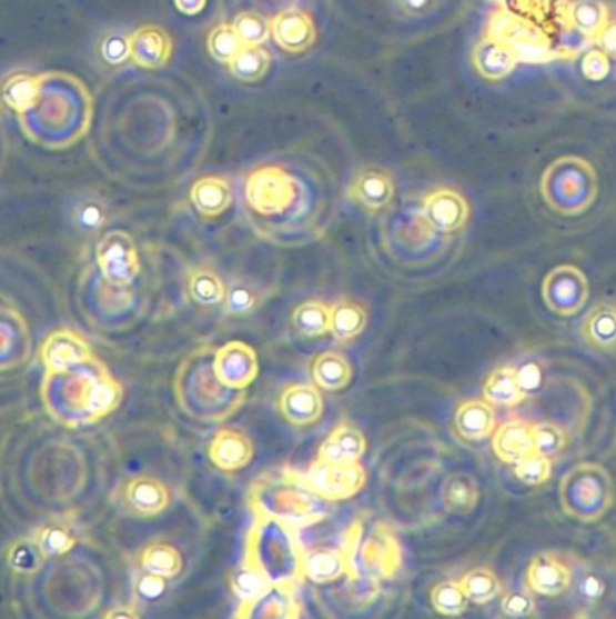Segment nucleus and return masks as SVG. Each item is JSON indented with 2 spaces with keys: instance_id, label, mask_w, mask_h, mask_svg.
<instances>
[{
  "instance_id": "obj_1",
  "label": "nucleus",
  "mask_w": 616,
  "mask_h": 619,
  "mask_svg": "<svg viewBox=\"0 0 616 619\" xmlns=\"http://www.w3.org/2000/svg\"><path fill=\"white\" fill-rule=\"evenodd\" d=\"M46 411L62 426H91L122 403V383L99 358H89L62 371H46L40 386Z\"/></svg>"
},
{
  "instance_id": "obj_2",
  "label": "nucleus",
  "mask_w": 616,
  "mask_h": 619,
  "mask_svg": "<svg viewBox=\"0 0 616 619\" xmlns=\"http://www.w3.org/2000/svg\"><path fill=\"white\" fill-rule=\"evenodd\" d=\"M214 351L203 346L191 352L174 375V397L189 417L205 423H222L245 403V389L225 386L214 369Z\"/></svg>"
},
{
  "instance_id": "obj_3",
  "label": "nucleus",
  "mask_w": 616,
  "mask_h": 619,
  "mask_svg": "<svg viewBox=\"0 0 616 619\" xmlns=\"http://www.w3.org/2000/svg\"><path fill=\"white\" fill-rule=\"evenodd\" d=\"M249 501L256 516L282 521L292 529L316 526L331 515V501L323 500L289 467L263 472L251 486Z\"/></svg>"
},
{
  "instance_id": "obj_4",
  "label": "nucleus",
  "mask_w": 616,
  "mask_h": 619,
  "mask_svg": "<svg viewBox=\"0 0 616 619\" xmlns=\"http://www.w3.org/2000/svg\"><path fill=\"white\" fill-rule=\"evenodd\" d=\"M296 532L282 521L256 516L246 535L243 560L254 565L271 583H300L305 550Z\"/></svg>"
},
{
  "instance_id": "obj_5",
  "label": "nucleus",
  "mask_w": 616,
  "mask_h": 619,
  "mask_svg": "<svg viewBox=\"0 0 616 619\" xmlns=\"http://www.w3.org/2000/svg\"><path fill=\"white\" fill-rule=\"evenodd\" d=\"M541 193L547 208L555 213L564 217L586 213L597 200V171L587 160L567 154L544 171Z\"/></svg>"
},
{
  "instance_id": "obj_6",
  "label": "nucleus",
  "mask_w": 616,
  "mask_h": 619,
  "mask_svg": "<svg viewBox=\"0 0 616 619\" xmlns=\"http://www.w3.org/2000/svg\"><path fill=\"white\" fill-rule=\"evenodd\" d=\"M558 500L564 515L573 520L597 523L609 512L615 501L612 476L598 463H578L561 480Z\"/></svg>"
},
{
  "instance_id": "obj_7",
  "label": "nucleus",
  "mask_w": 616,
  "mask_h": 619,
  "mask_svg": "<svg viewBox=\"0 0 616 619\" xmlns=\"http://www.w3.org/2000/svg\"><path fill=\"white\" fill-rule=\"evenodd\" d=\"M486 37L506 46L517 62L541 64V62H549L557 57L546 33L538 30L532 20L515 16L504 8L489 17Z\"/></svg>"
},
{
  "instance_id": "obj_8",
  "label": "nucleus",
  "mask_w": 616,
  "mask_h": 619,
  "mask_svg": "<svg viewBox=\"0 0 616 619\" xmlns=\"http://www.w3.org/2000/svg\"><path fill=\"white\" fill-rule=\"evenodd\" d=\"M401 546L385 523H375L368 532H361L355 543L352 567L354 575L368 580H392L401 569Z\"/></svg>"
},
{
  "instance_id": "obj_9",
  "label": "nucleus",
  "mask_w": 616,
  "mask_h": 619,
  "mask_svg": "<svg viewBox=\"0 0 616 619\" xmlns=\"http://www.w3.org/2000/svg\"><path fill=\"white\" fill-rule=\"evenodd\" d=\"M296 197V180L277 166L256 169L246 180V203L263 217H280L291 211Z\"/></svg>"
},
{
  "instance_id": "obj_10",
  "label": "nucleus",
  "mask_w": 616,
  "mask_h": 619,
  "mask_svg": "<svg viewBox=\"0 0 616 619\" xmlns=\"http://www.w3.org/2000/svg\"><path fill=\"white\" fill-rule=\"evenodd\" d=\"M94 257L100 274L114 288H131L142 271L133 237L120 229H113L100 238Z\"/></svg>"
},
{
  "instance_id": "obj_11",
  "label": "nucleus",
  "mask_w": 616,
  "mask_h": 619,
  "mask_svg": "<svg viewBox=\"0 0 616 619\" xmlns=\"http://www.w3.org/2000/svg\"><path fill=\"white\" fill-rule=\"evenodd\" d=\"M301 475L312 491L331 503L351 500L363 491L366 483L365 467L361 466L360 461L332 463L316 458L309 467V471Z\"/></svg>"
},
{
  "instance_id": "obj_12",
  "label": "nucleus",
  "mask_w": 616,
  "mask_h": 619,
  "mask_svg": "<svg viewBox=\"0 0 616 619\" xmlns=\"http://www.w3.org/2000/svg\"><path fill=\"white\" fill-rule=\"evenodd\" d=\"M543 300L557 317H575L589 300V282L577 266H558L544 277Z\"/></svg>"
},
{
  "instance_id": "obj_13",
  "label": "nucleus",
  "mask_w": 616,
  "mask_h": 619,
  "mask_svg": "<svg viewBox=\"0 0 616 619\" xmlns=\"http://www.w3.org/2000/svg\"><path fill=\"white\" fill-rule=\"evenodd\" d=\"M363 526L357 521L346 532L345 540L341 547H314L303 552V578L312 583L325 585L340 580L343 576L354 575L352 556H354L355 543L360 540Z\"/></svg>"
},
{
  "instance_id": "obj_14",
  "label": "nucleus",
  "mask_w": 616,
  "mask_h": 619,
  "mask_svg": "<svg viewBox=\"0 0 616 619\" xmlns=\"http://www.w3.org/2000/svg\"><path fill=\"white\" fill-rule=\"evenodd\" d=\"M573 576L575 569L566 560V556L557 550H546L533 556L524 576V585L532 590L533 595L555 598L564 595L572 587Z\"/></svg>"
},
{
  "instance_id": "obj_15",
  "label": "nucleus",
  "mask_w": 616,
  "mask_h": 619,
  "mask_svg": "<svg viewBox=\"0 0 616 619\" xmlns=\"http://www.w3.org/2000/svg\"><path fill=\"white\" fill-rule=\"evenodd\" d=\"M421 217L437 234H454L469 220V203L455 189L440 188L426 194Z\"/></svg>"
},
{
  "instance_id": "obj_16",
  "label": "nucleus",
  "mask_w": 616,
  "mask_h": 619,
  "mask_svg": "<svg viewBox=\"0 0 616 619\" xmlns=\"http://www.w3.org/2000/svg\"><path fill=\"white\" fill-rule=\"evenodd\" d=\"M214 369L225 386L245 389L256 380L257 355L249 343L232 340L214 351Z\"/></svg>"
},
{
  "instance_id": "obj_17",
  "label": "nucleus",
  "mask_w": 616,
  "mask_h": 619,
  "mask_svg": "<svg viewBox=\"0 0 616 619\" xmlns=\"http://www.w3.org/2000/svg\"><path fill=\"white\" fill-rule=\"evenodd\" d=\"M122 503L133 516L154 518L171 506V491L156 476H134L122 487Z\"/></svg>"
},
{
  "instance_id": "obj_18",
  "label": "nucleus",
  "mask_w": 616,
  "mask_h": 619,
  "mask_svg": "<svg viewBox=\"0 0 616 619\" xmlns=\"http://www.w3.org/2000/svg\"><path fill=\"white\" fill-rule=\"evenodd\" d=\"M93 358V349L80 332L73 329H57L44 338L40 346V362L46 371H62Z\"/></svg>"
},
{
  "instance_id": "obj_19",
  "label": "nucleus",
  "mask_w": 616,
  "mask_h": 619,
  "mask_svg": "<svg viewBox=\"0 0 616 619\" xmlns=\"http://www.w3.org/2000/svg\"><path fill=\"white\" fill-rule=\"evenodd\" d=\"M277 411L291 426H314L325 412V401L314 383H291L277 398Z\"/></svg>"
},
{
  "instance_id": "obj_20",
  "label": "nucleus",
  "mask_w": 616,
  "mask_h": 619,
  "mask_svg": "<svg viewBox=\"0 0 616 619\" xmlns=\"http://www.w3.org/2000/svg\"><path fill=\"white\" fill-rule=\"evenodd\" d=\"M30 331L16 309L0 308V371H10L28 362Z\"/></svg>"
},
{
  "instance_id": "obj_21",
  "label": "nucleus",
  "mask_w": 616,
  "mask_h": 619,
  "mask_svg": "<svg viewBox=\"0 0 616 619\" xmlns=\"http://www.w3.org/2000/svg\"><path fill=\"white\" fill-rule=\"evenodd\" d=\"M236 618L296 619L301 618L296 585L271 583L257 600L236 610Z\"/></svg>"
},
{
  "instance_id": "obj_22",
  "label": "nucleus",
  "mask_w": 616,
  "mask_h": 619,
  "mask_svg": "<svg viewBox=\"0 0 616 619\" xmlns=\"http://www.w3.org/2000/svg\"><path fill=\"white\" fill-rule=\"evenodd\" d=\"M254 441L240 429H220L209 446V458L222 471L245 469L254 460Z\"/></svg>"
},
{
  "instance_id": "obj_23",
  "label": "nucleus",
  "mask_w": 616,
  "mask_h": 619,
  "mask_svg": "<svg viewBox=\"0 0 616 619\" xmlns=\"http://www.w3.org/2000/svg\"><path fill=\"white\" fill-rule=\"evenodd\" d=\"M131 59L145 70H159L168 64L173 53V42L168 31L159 26H142L129 36Z\"/></svg>"
},
{
  "instance_id": "obj_24",
  "label": "nucleus",
  "mask_w": 616,
  "mask_h": 619,
  "mask_svg": "<svg viewBox=\"0 0 616 619\" xmlns=\"http://www.w3.org/2000/svg\"><path fill=\"white\" fill-rule=\"evenodd\" d=\"M366 447L365 432L351 421H341L321 443L317 458L332 463H354L365 456Z\"/></svg>"
},
{
  "instance_id": "obj_25",
  "label": "nucleus",
  "mask_w": 616,
  "mask_h": 619,
  "mask_svg": "<svg viewBox=\"0 0 616 619\" xmlns=\"http://www.w3.org/2000/svg\"><path fill=\"white\" fill-rule=\"evenodd\" d=\"M271 33L280 48L291 53H301L314 44L316 28L311 17L297 10H286L271 22Z\"/></svg>"
},
{
  "instance_id": "obj_26",
  "label": "nucleus",
  "mask_w": 616,
  "mask_h": 619,
  "mask_svg": "<svg viewBox=\"0 0 616 619\" xmlns=\"http://www.w3.org/2000/svg\"><path fill=\"white\" fill-rule=\"evenodd\" d=\"M455 432L463 441H483L492 437L497 427L495 407L486 400H466L457 407Z\"/></svg>"
},
{
  "instance_id": "obj_27",
  "label": "nucleus",
  "mask_w": 616,
  "mask_h": 619,
  "mask_svg": "<svg viewBox=\"0 0 616 619\" xmlns=\"http://www.w3.org/2000/svg\"><path fill=\"white\" fill-rule=\"evenodd\" d=\"M582 340L593 351H616V306L598 302L587 312L580 326Z\"/></svg>"
},
{
  "instance_id": "obj_28",
  "label": "nucleus",
  "mask_w": 616,
  "mask_h": 619,
  "mask_svg": "<svg viewBox=\"0 0 616 619\" xmlns=\"http://www.w3.org/2000/svg\"><path fill=\"white\" fill-rule=\"evenodd\" d=\"M394 180L383 169L366 168L355 174L351 183V197L370 211H380L394 200Z\"/></svg>"
},
{
  "instance_id": "obj_29",
  "label": "nucleus",
  "mask_w": 616,
  "mask_h": 619,
  "mask_svg": "<svg viewBox=\"0 0 616 619\" xmlns=\"http://www.w3.org/2000/svg\"><path fill=\"white\" fill-rule=\"evenodd\" d=\"M533 423L526 420H509L495 427L492 449L504 463H517L521 458L535 451L532 435Z\"/></svg>"
},
{
  "instance_id": "obj_30",
  "label": "nucleus",
  "mask_w": 616,
  "mask_h": 619,
  "mask_svg": "<svg viewBox=\"0 0 616 619\" xmlns=\"http://www.w3.org/2000/svg\"><path fill=\"white\" fill-rule=\"evenodd\" d=\"M40 91H42V74L26 73V71L8 74L0 86L2 102L20 117L36 108Z\"/></svg>"
},
{
  "instance_id": "obj_31",
  "label": "nucleus",
  "mask_w": 616,
  "mask_h": 619,
  "mask_svg": "<svg viewBox=\"0 0 616 619\" xmlns=\"http://www.w3.org/2000/svg\"><path fill=\"white\" fill-rule=\"evenodd\" d=\"M312 378L320 389L329 392L343 391L351 386L354 367L351 360L337 351H325L314 358Z\"/></svg>"
},
{
  "instance_id": "obj_32",
  "label": "nucleus",
  "mask_w": 616,
  "mask_h": 619,
  "mask_svg": "<svg viewBox=\"0 0 616 619\" xmlns=\"http://www.w3.org/2000/svg\"><path fill=\"white\" fill-rule=\"evenodd\" d=\"M609 11L612 8L602 0H573L564 8V20L573 31L595 42L609 19Z\"/></svg>"
},
{
  "instance_id": "obj_33",
  "label": "nucleus",
  "mask_w": 616,
  "mask_h": 619,
  "mask_svg": "<svg viewBox=\"0 0 616 619\" xmlns=\"http://www.w3.org/2000/svg\"><path fill=\"white\" fill-rule=\"evenodd\" d=\"M484 400L489 401L493 407H517L526 400V392L518 382L517 367L501 366L489 372L483 387Z\"/></svg>"
},
{
  "instance_id": "obj_34",
  "label": "nucleus",
  "mask_w": 616,
  "mask_h": 619,
  "mask_svg": "<svg viewBox=\"0 0 616 619\" xmlns=\"http://www.w3.org/2000/svg\"><path fill=\"white\" fill-rule=\"evenodd\" d=\"M191 202L203 217H220L231 208V183L222 177H203L191 189Z\"/></svg>"
},
{
  "instance_id": "obj_35",
  "label": "nucleus",
  "mask_w": 616,
  "mask_h": 619,
  "mask_svg": "<svg viewBox=\"0 0 616 619\" xmlns=\"http://www.w3.org/2000/svg\"><path fill=\"white\" fill-rule=\"evenodd\" d=\"M481 491L474 476L468 472H450L441 487V501L452 515H469L477 507Z\"/></svg>"
},
{
  "instance_id": "obj_36",
  "label": "nucleus",
  "mask_w": 616,
  "mask_h": 619,
  "mask_svg": "<svg viewBox=\"0 0 616 619\" xmlns=\"http://www.w3.org/2000/svg\"><path fill=\"white\" fill-rule=\"evenodd\" d=\"M368 326V311L351 298H341L331 306V335L340 343L354 342Z\"/></svg>"
},
{
  "instance_id": "obj_37",
  "label": "nucleus",
  "mask_w": 616,
  "mask_h": 619,
  "mask_svg": "<svg viewBox=\"0 0 616 619\" xmlns=\"http://www.w3.org/2000/svg\"><path fill=\"white\" fill-rule=\"evenodd\" d=\"M515 64H517L515 56L497 40L486 37L474 48L475 70L483 74L484 79H504L515 70Z\"/></svg>"
},
{
  "instance_id": "obj_38",
  "label": "nucleus",
  "mask_w": 616,
  "mask_h": 619,
  "mask_svg": "<svg viewBox=\"0 0 616 619\" xmlns=\"http://www.w3.org/2000/svg\"><path fill=\"white\" fill-rule=\"evenodd\" d=\"M31 540L36 541L40 552L48 560V558L68 555L77 546V532L70 520L53 518L46 521L44 526H40L31 536Z\"/></svg>"
},
{
  "instance_id": "obj_39",
  "label": "nucleus",
  "mask_w": 616,
  "mask_h": 619,
  "mask_svg": "<svg viewBox=\"0 0 616 619\" xmlns=\"http://www.w3.org/2000/svg\"><path fill=\"white\" fill-rule=\"evenodd\" d=\"M89 300H97L93 309L94 312H99L97 317L100 318L125 317L137 308V294L131 291V288H114L111 283L105 282L102 274L94 282Z\"/></svg>"
},
{
  "instance_id": "obj_40",
  "label": "nucleus",
  "mask_w": 616,
  "mask_h": 619,
  "mask_svg": "<svg viewBox=\"0 0 616 619\" xmlns=\"http://www.w3.org/2000/svg\"><path fill=\"white\" fill-rule=\"evenodd\" d=\"M291 326L306 338L323 337L331 332V306L323 300H305L292 311Z\"/></svg>"
},
{
  "instance_id": "obj_41",
  "label": "nucleus",
  "mask_w": 616,
  "mask_h": 619,
  "mask_svg": "<svg viewBox=\"0 0 616 619\" xmlns=\"http://www.w3.org/2000/svg\"><path fill=\"white\" fill-rule=\"evenodd\" d=\"M140 570L151 572V575L163 576L168 580L176 578L183 569L182 552L174 546L154 541L143 547L139 556Z\"/></svg>"
},
{
  "instance_id": "obj_42",
  "label": "nucleus",
  "mask_w": 616,
  "mask_h": 619,
  "mask_svg": "<svg viewBox=\"0 0 616 619\" xmlns=\"http://www.w3.org/2000/svg\"><path fill=\"white\" fill-rule=\"evenodd\" d=\"M228 286L222 277L209 268H193L188 277L189 298L202 308H214L223 303Z\"/></svg>"
},
{
  "instance_id": "obj_43",
  "label": "nucleus",
  "mask_w": 616,
  "mask_h": 619,
  "mask_svg": "<svg viewBox=\"0 0 616 619\" xmlns=\"http://www.w3.org/2000/svg\"><path fill=\"white\" fill-rule=\"evenodd\" d=\"M269 585L271 581L266 580L265 576L246 560L238 565L231 575V589L236 596L240 609L257 600L269 589Z\"/></svg>"
},
{
  "instance_id": "obj_44",
  "label": "nucleus",
  "mask_w": 616,
  "mask_h": 619,
  "mask_svg": "<svg viewBox=\"0 0 616 619\" xmlns=\"http://www.w3.org/2000/svg\"><path fill=\"white\" fill-rule=\"evenodd\" d=\"M458 583L468 596V600L475 605L489 603L497 596L503 595V583L488 567H475V569L468 570L458 580Z\"/></svg>"
},
{
  "instance_id": "obj_45",
  "label": "nucleus",
  "mask_w": 616,
  "mask_h": 619,
  "mask_svg": "<svg viewBox=\"0 0 616 619\" xmlns=\"http://www.w3.org/2000/svg\"><path fill=\"white\" fill-rule=\"evenodd\" d=\"M271 56L262 46H243L242 51L229 62L231 73L243 82H256L265 77Z\"/></svg>"
},
{
  "instance_id": "obj_46",
  "label": "nucleus",
  "mask_w": 616,
  "mask_h": 619,
  "mask_svg": "<svg viewBox=\"0 0 616 619\" xmlns=\"http://www.w3.org/2000/svg\"><path fill=\"white\" fill-rule=\"evenodd\" d=\"M430 601H432L435 612L443 616L463 615L469 603L463 587L454 580L441 581L440 585H435L430 595Z\"/></svg>"
},
{
  "instance_id": "obj_47",
  "label": "nucleus",
  "mask_w": 616,
  "mask_h": 619,
  "mask_svg": "<svg viewBox=\"0 0 616 619\" xmlns=\"http://www.w3.org/2000/svg\"><path fill=\"white\" fill-rule=\"evenodd\" d=\"M74 228L82 233H99L104 228L109 219V209L102 200L97 197H85L80 202L74 203L73 213Z\"/></svg>"
},
{
  "instance_id": "obj_48",
  "label": "nucleus",
  "mask_w": 616,
  "mask_h": 619,
  "mask_svg": "<svg viewBox=\"0 0 616 619\" xmlns=\"http://www.w3.org/2000/svg\"><path fill=\"white\" fill-rule=\"evenodd\" d=\"M6 560H8L10 569L16 575L30 576L39 572L46 558L40 552L36 541L31 540V538H24V540L11 543L10 549L6 552Z\"/></svg>"
},
{
  "instance_id": "obj_49",
  "label": "nucleus",
  "mask_w": 616,
  "mask_h": 619,
  "mask_svg": "<svg viewBox=\"0 0 616 619\" xmlns=\"http://www.w3.org/2000/svg\"><path fill=\"white\" fill-rule=\"evenodd\" d=\"M513 466H515L513 467V472L517 476V480L523 481L524 486H544L552 478V458L543 455V452H529V455L524 456Z\"/></svg>"
},
{
  "instance_id": "obj_50",
  "label": "nucleus",
  "mask_w": 616,
  "mask_h": 619,
  "mask_svg": "<svg viewBox=\"0 0 616 619\" xmlns=\"http://www.w3.org/2000/svg\"><path fill=\"white\" fill-rule=\"evenodd\" d=\"M243 46L242 37L238 36L236 28L231 24L216 26L208 40L212 59L223 64H229L242 51Z\"/></svg>"
},
{
  "instance_id": "obj_51",
  "label": "nucleus",
  "mask_w": 616,
  "mask_h": 619,
  "mask_svg": "<svg viewBox=\"0 0 616 619\" xmlns=\"http://www.w3.org/2000/svg\"><path fill=\"white\" fill-rule=\"evenodd\" d=\"M260 303V297L252 286L243 282H232L228 286L225 298H223V311L231 317H246L251 315Z\"/></svg>"
},
{
  "instance_id": "obj_52",
  "label": "nucleus",
  "mask_w": 616,
  "mask_h": 619,
  "mask_svg": "<svg viewBox=\"0 0 616 619\" xmlns=\"http://www.w3.org/2000/svg\"><path fill=\"white\" fill-rule=\"evenodd\" d=\"M533 446L535 451L543 452V455L553 456L561 455L567 447V435L563 427L543 421V423H535L532 427Z\"/></svg>"
},
{
  "instance_id": "obj_53",
  "label": "nucleus",
  "mask_w": 616,
  "mask_h": 619,
  "mask_svg": "<svg viewBox=\"0 0 616 619\" xmlns=\"http://www.w3.org/2000/svg\"><path fill=\"white\" fill-rule=\"evenodd\" d=\"M501 610L508 618H529L537 612V601L532 590L524 585L523 589H512L503 592Z\"/></svg>"
},
{
  "instance_id": "obj_54",
  "label": "nucleus",
  "mask_w": 616,
  "mask_h": 619,
  "mask_svg": "<svg viewBox=\"0 0 616 619\" xmlns=\"http://www.w3.org/2000/svg\"><path fill=\"white\" fill-rule=\"evenodd\" d=\"M238 36L242 37L245 46H262L271 36V24L257 13H242L234 20Z\"/></svg>"
},
{
  "instance_id": "obj_55",
  "label": "nucleus",
  "mask_w": 616,
  "mask_h": 619,
  "mask_svg": "<svg viewBox=\"0 0 616 619\" xmlns=\"http://www.w3.org/2000/svg\"><path fill=\"white\" fill-rule=\"evenodd\" d=\"M168 578L163 576L151 575L142 570L137 578H134V595L142 601H159L163 595L168 592Z\"/></svg>"
},
{
  "instance_id": "obj_56",
  "label": "nucleus",
  "mask_w": 616,
  "mask_h": 619,
  "mask_svg": "<svg viewBox=\"0 0 616 619\" xmlns=\"http://www.w3.org/2000/svg\"><path fill=\"white\" fill-rule=\"evenodd\" d=\"M100 51H102V59H104L108 64H123L125 60L131 59L129 36H123V33H111V36L105 37Z\"/></svg>"
},
{
  "instance_id": "obj_57",
  "label": "nucleus",
  "mask_w": 616,
  "mask_h": 619,
  "mask_svg": "<svg viewBox=\"0 0 616 619\" xmlns=\"http://www.w3.org/2000/svg\"><path fill=\"white\" fill-rule=\"evenodd\" d=\"M609 71H612V60L600 48H593L582 59V73L587 80L598 82V80L606 79Z\"/></svg>"
},
{
  "instance_id": "obj_58",
  "label": "nucleus",
  "mask_w": 616,
  "mask_h": 619,
  "mask_svg": "<svg viewBox=\"0 0 616 619\" xmlns=\"http://www.w3.org/2000/svg\"><path fill=\"white\" fill-rule=\"evenodd\" d=\"M595 42L609 57V60L616 62V6L609 11V19H607L606 26L602 28L600 36L597 37Z\"/></svg>"
},
{
  "instance_id": "obj_59",
  "label": "nucleus",
  "mask_w": 616,
  "mask_h": 619,
  "mask_svg": "<svg viewBox=\"0 0 616 619\" xmlns=\"http://www.w3.org/2000/svg\"><path fill=\"white\" fill-rule=\"evenodd\" d=\"M578 592H580L584 600L597 601L600 600L602 596L606 595V583L598 576L584 572L580 581H578Z\"/></svg>"
},
{
  "instance_id": "obj_60",
  "label": "nucleus",
  "mask_w": 616,
  "mask_h": 619,
  "mask_svg": "<svg viewBox=\"0 0 616 619\" xmlns=\"http://www.w3.org/2000/svg\"><path fill=\"white\" fill-rule=\"evenodd\" d=\"M552 4L553 0H513V6L518 11L535 19H544V16L552 10Z\"/></svg>"
},
{
  "instance_id": "obj_61",
  "label": "nucleus",
  "mask_w": 616,
  "mask_h": 619,
  "mask_svg": "<svg viewBox=\"0 0 616 619\" xmlns=\"http://www.w3.org/2000/svg\"><path fill=\"white\" fill-rule=\"evenodd\" d=\"M517 375L518 382L523 386L526 395L541 386V378H543V375H541V367H538L537 363H526V366L517 369Z\"/></svg>"
},
{
  "instance_id": "obj_62",
  "label": "nucleus",
  "mask_w": 616,
  "mask_h": 619,
  "mask_svg": "<svg viewBox=\"0 0 616 619\" xmlns=\"http://www.w3.org/2000/svg\"><path fill=\"white\" fill-rule=\"evenodd\" d=\"M397 4L406 16L420 17L432 8L434 0H397Z\"/></svg>"
},
{
  "instance_id": "obj_63",
  "label": "nucleus",
  "mask_w": 616,
  "mask_h": 619,
  "mask_svg": "<svg viewBox=\"0 0 616 619\" xmlns=\"http://www.w3.org/2000/svg\"><path fill=\"white\" fill-rule=\"evenodd\" d=\"M174 4L183 16L193 17L205 8L208 0H174Z\"/></svg>"
},
{
  "instance_id": "obj_64",
  "label": "nucleus",
  "mask_w": 616,
  "mask_h": 619,
  "mask_svg": "<svg viewBox=\"0 0 616 619\" xmlns=\"http://www.w3.org/2000/svg\"><path fill=\"white\" fill-rule=\"evenodd\" d=\"M139 610L134 609V605H120L119 609H111L105 612V618H139Z\"/></svg>"
}]
</instances>
